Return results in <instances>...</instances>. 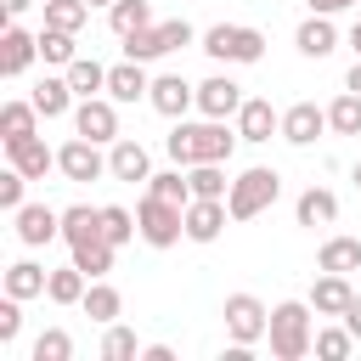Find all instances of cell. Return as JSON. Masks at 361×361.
I'll list each match as a JSON object with an SVG mask.
<instances>
[{
	"label": "cell",
	"mask_w": 361,
	"mask_h": 361,
	"mask_svg": "<svg viewBox=\"0 0 361 361\" xmlns=\"http://www.w3.org/2000/svg\"><path fill=\"white\" fill-rule=\"evenodd\" d=\"M237 130H226V118H203V124H175L169 135H164V152L180 164V169H192V164H226L231 152H237Z\"/></svg>",
	"instance_id": "obj_1"
},
{
	"label": "cell",
	"mask_w": 361,
	"mask_h": 361,
	"mask_svg": "<svg viewBox=\"0 0 361 361\" xmlns=\"http://www.w3.org/2000/svg\"><path fill=\"white\" fill-rule=\"evenodd\" d=\"M310 299H282V305H271V327H265V338H271V355L276 361H305L310 350H316V333H310Z\"/></svg>",
	"instance_id": "obj_2"
},
{
	"label": "cell",
	"mask_w": 361,
	"mask_h": 361,
	"mask_svg": "<svg viewBox=\"0 0 361 361\" xmlns=\"http://www.w3.org/2000/svg\"><path fill=\"white\" fill-rule=\"evenodd\" d=\"M276 197H282V175L265 169V164H254V169H243V175L231 180L226 209H231V220H254V214H265Z\"/></svg>",
	"instance_id": "obj_3"
},
{
	"label": "cell",
	"mask_w": 361,
	"mask_h": 361,
	"mask_svg": "<svg viewBox=\"0 0 361 361\" xmlns=\"http://www.w3.org/2000/svg\"><path fill=\"white\" fill-rule=\"evenodd\" d=\"M192 39H197L192 23H186V17H169V23H147V28L124 34V56H130V62H158V56L192 45Z\"/></svg>",
	"instance_id": "obj_4"
},
{
	"label": "cell",
	"mask_w": 361,
	"mask_h": 361,
	"mask_svg": "<svg viewBox=\"0 0 361 361\" xmlns=\"http://www.w3.org/2000/svg\"><path fill=\"white\" fill-rule=\"evenodd\" d=\"M203 51L214 62H259L265 56V34L248 28V23H214V28H203Z\"/></svg>",
	"instance_id": "obj_5"
},
{
	"label": "cell",
	"mask_w": 361,
	"mask_h": 361,
	"mask_svg": "<svg viewBox=\"0 0 361 361\" xmlns=\"http://www.w3.org/2000/svg\"><path fill=\"white\" fill-rule=\"evenodd\" d=\"M135 220H141V243L147 248H175L186 237V209L180 203H164V197H141L135 203Z\"/></svg>",
	"instance_id": "obj_6"
},
{
	"label": "cell",
	"mask_w": 361,
	"mask_h": 361,
	"mask_svg": "<svg viewBox=\"0 0 361 361\" xmlns=\"http://www.w3.org/2000/svg\"><path fill=\"white\" fill-rule=\"evenodd\" d=\"M220 316H226V333H231V344H248V350H254V344L265 338V327H271V310H265L254 293H231Z\"/></svg>",
	"instance_id": "obj_7"
},
{
	"label": "cell",
	"mask_w": 361,
	"mask_h": 361,
	"mask_svg": "<svg viewBox=\"0 0 361 361\" xmlns=\"http://www.w3.org/2000/svg\"><path fill=\"white\" fill-rule=\"evenodd\" d=\"M73 130L102 141V147H113L118 141V102L113 96H79L73 102Z\"/></svg>",
	"instance_id": "obj_8"
},
{
	"label": "cell",
	"mask_w": 361,
	"mask_h": 361,
	"mask_svg": "<svg viewBox=\"0 0 361 361\" xmlns=\"http://www.w3.org/2000/svg\"><path fill=\"white\" fill-rule=\"evenodd\" d=\"M56 169H62L68 180H102V175H107L102 141H90V135H73V141H62V147H56Z\"/></svg>",
	"instance_id": "obj_9"
},
{
	"label": "cell",
	"mask_w": 361,
	"mask_h": 361,
	"mask_svg": "<svg viewBox=\"0 0 361 361\" xmlns=\"http://www.w3.org/2000/svg\"><path fill=\"white\" fill-rule=\"evenodd\" d=\"M243 102H248V96H243V85H237L231 73H214V79L197 85V113H203V118H237Z\"/></svg>",
	"instance_id": "obj_10"
},
{
	"label": "cell",
	"mask_w": 361,
	"mask_h": 361,
	"mask_svg": "<svg viewBox=\"0 0 361 361\" xmlns=\"http://www.w3.org/2000/svg\"><path fill=\"white\" fill-rule=\"evenodd\" d=\"M147 102H152V113H164V118H186V107H197V85H186L180 73H158L152 90H147Z\"/></svg>",
	"instance_id": "obj_11"
},
{
	"label": "cell",
	"mask_w": 361,
	"mask_h": 361,
	"mask_svg": "<svg viewBox=\"0 0 361 361\" xmlns=\"http://www.w3.org/2000/svg\"><path fill=\"white\" fill-rule=\"evenodd\" d=\"M226 220H231L226 197H192L186 203V243H214L226 231Z\"/></svg>",
	"instance_id": "obj_12"
},
{
	"label": "cell",
	"mask_w": 361,
	"mask_h": 361,
	"mask_svg": "<svg viewBox=\"0 0 361 361\" xmlns=\"http://www.w3.org/2000/svg\"><path fill=\"white\" fill-rule=\"evenodd\" d=\"M322 130H327V107H316V102H293L282 113V141L288 147H316Z\"/></svg>",
	"instance_id": "obj_13"
},
{
	"label": "cell",
	"mask_w": 361,
	"mask_h": 361,
	"mask_svg": "<svg viewBox=\"0 0 361 361\" xmlns=\"http://www.w3.org/2000/svg\"><path fill=\"white\" fill-rule=\"evenodd\" d=\"M11 220H17V243H28V248H45L51 237H62V214L45 203H23Z\"/></svg>",
	"instance_id": "obj_14"
},
{
	"label": "cell",
	"mask_w": 361,
	"mask_h": 361,
	"mask_svg": "<svg viewBox=\"0 0 361 361\" xmlns=\"http://www.w3.org/2000/svg\"><path fill=\"white\" fill-rule=\"evenodd\" d=\"M293 45H299V56H310V62L333 56V51H338V28H333V17H327V11H310V17L299 23Z\"/></svg>",
	"instance_id": "obj_15"
},
{
	"label": "cell",
	"mask_w": 361,
	"mask_h": 361,
	"mask_svg": "<svg viewBox=\"0 0 361 361\" xmlns=\"http://www.w3.org/2000/svg\"><path fill=\"white\" fill-rule=\"evenodd\" d=\"M237 135H243V141H271V135H282V113H276L265 96H248V102L237 107Z\"/></svg>",
	"instance_id": "obj_16"
},
{
	"label": "cell",
	"mask_w": 361,
	"mask_h": 361,
	"mask_svg": "<svg viewBox=\"0 0 361 361\" xmlns=\"http://www.w3.org/2000/svg\"><path fill=\"white\" fill-rule=\"evenodd\" d=\"M107 175L113 180H152V158H147V147L141 141H130V135H118L113 141V152H107Z\"/></svg>",
	"instance_id": "obj_17"
},
{
	"label": "cell",
	"mask_w": 361,
	"mask_h": 361,
	"mask_svg": "<svg viewBox=\"0 0 361 361\" xmlns=\"http://www.w3.org/2000/svg\"><path fill=\"white\" fill-rule=\"evenodd\" d=\"M34 56H39V34H23L17 23H6V34H0V73L17 79V73H28Z\"/></svg>",
	"instance_id": "obj_18"
},
{
	"label": "cell",
	"mask_w": 361,
	"mask_h": 361,
	"mask_svg": "<svg viewBox=\"0 0 361 361\" xmlns=\"http://www.w3.org/2000/svg\"><path fill=\"white\" fill-rule=\"evenodd\" d=\"M350 299H355V288H350V276H338V271H322V276L310 282V310H316V316H344Z\"/></svg>",
	"instance_id": "obj_19"
},
{
	"label": "cell",
	"mask_w": 361,
	"mask_h": 361,
	"mask_svg": "<svg viewBox=\"0 0 361 361\" xmlns=\"http://www.w3.org/2000/svg\"><path fill=\"white\" fill-rule=\"evenodd\" d=\"M6 158L28 175V180H45L51 169H56V152L39 141V135H23V141H6Z\"/></svg>",
	"instance_id": "obj_20"
},
{
	"label": "cell",
	"mask_w": 361,
	"mask_h": 361,
	"mask_svg": "<svg viewBox=\"0 0 361 361\" xmlns=\"http://www.w3.org/2000/svg\"><path fill=\"white\" fill-rule=\"evenodd\" d=\"M152 90V79H147V62H118V68H107V96L113 102H141Z\"/></svg>",
	"instance_id": "obj_21"
},
{
	"label": "cell",
	"mask_w": 361,
	"mask_h": 361,
	"mask_svg": "<svg viewBox=\"0 0 361 361\" xmlns=\"http://www.w3.org/2000/svg\"><path fill=\"white\" fill-rule=\"evenodd\" d=\"M293 220H299V226H333V220H338V197H333L327 186H305L299 203H293Z\"/></svg>",
	"instance_id": "obj_22"
},
{
	"label": "cell",
	"mask_w": 361,
	"mask_h": 361,
	"mask_svg": "<svg viewBox=\"0 0 361 361\" xmlns=\"http://www.w3.org/2000/svg\"><path fill=\"white\" fill-rule=\"evenodd\" d=\"M79 310H85L90 322H102V327H107V322H118V310H124V293H118V288H113L107 276H96V282L85 288V299H79Z\"/></svg>",
	"instance_id": "obj_23"
},
{
	"label": "cell",
	"mask_w": 361,
	"mask_h": 361,
	"mask_svg": "<svg viewBox=\"0 0 361 361\" xmlns=\"http://www.w3.org/2000/svg\"><path fill=\"white\" fill-rule=\"evenodd\" d=\"M28 102L39 107V118H62V113H73V85H68V73H62V79H51V73H45V79L34 85V96H28Z\"/></svg>",
	"instance_id": "obj_24"
},
{
	"label": "cell",
	"mask_w": 361,
	"mask_h": 361,
	"mask_svg": "<svg viewBox=\"0 0 361 361\" xmlns=\"http://www.w3.org/2000/svg\"><path fill=\"white\" fill-rule=\"evenodd\" d=\"M316 271H338V276L361 271V237H327L316 254Z\"/></svg>",
	"instance_id": "obj_25"
},
{
	"label": "cell",
	"mask_w": 361,
	"mask_h": 361,
	"mask_svg": "<svg viewBox=\"0 0 361 361\" xmlns=\"http://www.w3.org/2000/svg\"><path fill=\"white\" fill-rule=\"evenodd\" d=\"M90 237H102V209H90V203L62 209V243L73 248V243H90Z\"/></svg>",
	"instance_id": "obj_26"
},
{
	"label": "cell",
	"mask_w": 361,
	"mask_h": 361,
	"mask_svg": "<svg viewBox=\"0 0 361 361\" xmlns=\"http://www.w3.org/2000/svg\"><path fill=\"white\" fill-rule=\"evenodd\" d=\"M85 288H90V276H85V271L68 259L62 271H51V282H45V299H51V305H79V299H85Z\"/></svg>",
	"instance_id": "obj_27"
},
{
	"label": "cell",
	"mask_w": 361,
	"mask_h": 361,
	"mask_svg": "<svg viewBox=\"0 0 361 361\" xmlns=\"http://www.w3.org/2000/svg\"><path fill=\"white\" fill-rule=\"evenodd\" d=\"M0 135H6V141L39 135V107H34V102H6V107H0Z\"/></svg>",
	"instance_id": "obj_28"
},
{
	"label": "cell",
	"mask_w": 361,
	"mask_h": 361,
	"mask_svg": "<svg viewBox=\"0 0 361 361\" xmlns=\"http://www.w3.org/2000/svg\"><path fill=\"white\" fill-rule=\"evenodd\" d=\"M113 254H118V248H113L107 237H90V243H73V265H79V271H85L90 282L113 271Z\"/></svg>",
	"instance_id": "obj_29"
},
{
	"label": "cell",
	"mask_w": 361,
	"mask_h": 361,
	"mask_svg": "<svg viewBox=\"0 0 361 361\" xmlns=\"http://www.w3.org/2000/svg\"><path fill=\"white\" fill-rule=\"evenodd\" d=\"M45 282H51V271H39L34 259L6 265V293H11V299H34V293H45Z\"/></svg>",
	"instance_id": "obj_30"
},
{
	"label": "cell",
	"mask_w": 361,
	"mask_h": 361,
	"mask_svg": "<svg viewBox=\"0 0 361 361\" xmlns=\"http://www.w3.org/2000/svg\"><path fill=\"white\" fill-rule=\"evenodd\" d=\"M68 85H73V96H102L107 90V68L96 56H73L68 62Z\"/></svg>",
	"instance_id": "obj_31"
},
{
	"label": "cell",
	"mask_w": 361,
	"mask_h": 361,
	"mask_svg": "<svg viewBox=\"0 0 361 361\" xmlns=\"http://www.w3.org/2000/svg\"><path fill=\"white\" fill-rule=\"evenodd\" d=\"M102 237H107L113 248H124L130 237H141V220H135L124 203H102Z\"/></svg>",
	"instance_id": "obj_32"
},
{
	"label": "cell",
	"mask_w": 361,
	"mask_h": 361,
	"mask_svg": "<svg viewBox=\"0 0 361 361\" xmlns=\"http://www.w3.org/2000/svg\"><path fill=\"white\" fill-rule=\"evenodd\" d=\"M147 23H152V6H147V0H113V6H107V28H113L118 39L135 34V28H147Z\"/></svg>",
	"instance_id": "obj_33"
},
{
	"label": "cell",
	"mask_w": 361,
	"mask_h": 361,
	"mask_svg": "<svg viewBox=\"0 0 361 361\" xmlns=\"http://www.w3.org/2000/svg\"><path fill=\"white\" fill-rule=\"evenodd\" d=\"M186 180H192V197H226V192H231L226 164H192V169H186Z\"/></svg>",
	"instance_id": "obj_34"
},
{
	"label": "cell",
	"mask_w": 361,
	"mask_h": 361,
	"mask_svg": "<svg viewBox=\"0 0 361 361\" xmlns=\"http://www.w3.org/2000/svg\"><path fill=\"white\" fill-rule=\"evenodd\" d=\"M90 17L85 0H45V28H62V34H79Z\"/></svg>",
	"instance_id": "obj_35"
},
{
	"label": "cell",
	"mask_w": 361,
	"mask_h": 361,
	"mask_svg": "<svg viewBox=\"0 0 361 361\" xmlns=\"http://www.w3.org/2000/svg\"><path fill=\"white\" fill-rule=\"evenodd\" d=\"M327 130H338V135H361V96H355V90L333 96V107H327Z\"/></svg>",
	"instance_id": "obj_36"
},
{
	"label": "cell",
	"mask_w": 361,
	"mask_h": 361,
	"mask_svg": "<svg viewBox=\"0 0 361 361\" xmlns=\"http://www.w3.org/2000/svg\"><path fill=\"white\" fill-rule=\"evenodd\" d=\"M147 192H152V197H164V203H180V209L192 203V180L180 175V164H175V169H164V175H152V180H147Z\"/></svg>",
	"instance_id": "obj_37"
},
{
	"label": "cell",
	"mask_w": 361,
	"mask_h": 361,
	"mask_svg": "<svg viewBox=\"0 0 361 361\" xmlns=\"http://www.w3.org/2000/svg\"><path fill=\"white\" fill-rule=\"evenodd\" d=\"M355 344H361V338H355V333H350L344 322H338V327H322V333H316V355H322V361H344V355H350Z\"/></svg>",
	"instance_id": "obj_38"
},
{
	"label": "cell",
	"mask_w": 361,
	"mask_h": 361,
	"mask_svg": "<svg viewBox=\"0 0 361 361\" xmlns=\"http://www.w3.org/2000/svg\"><path fill=\"white\" fill-rule=\"evenodd\" d=\"M28 355H34V361H73V338H68V327H45V333L34 338Z\"/></svg>",
	"instance_id": "obj_39"
},
{
	"label": "cell",
	"mask_w": 361,
	"mask_h": 361,
	"mask_svg": "<svg viewBox=\"0 0 361 361\" xmlns=\"http://www.w3.org/2000/svg\"><path fill=\"white\" fill-rule=\"evenodd\" d=\"M39 56L56 62V68H68V62L79 56V45H73V34H62V28H39Z\"/></svg>",
	"instance_id": "obj_40"
},
{
	"label": "cell",
	"mask_w": 361,
	"mask_h": 361,
	"mask_svg": "<svg viewBox=\"0 0 361 361\" xmlns=\"http://www.w3.org/2000/svg\"><path fill=\"white\" fill-rule=\"evenodd\" d=\"M130 355H141L135 333L118 327V322H107V333H102V361H130Z\"/></svg>",
	"instance_id": "obj_41"
},
{
	"label": "cell",
	"mask_w": 361,
	"mask_h": 361,
	"mask_svg": "<svg viewBox=\"0 0 361 361\" xmlns=\"http://www.w3.org/2000/svg\"><path fill=\"white\" fill-rule=\"evenodd\" d=\"M23 192H28V175L11 164V169L0 175V209H6V214H17V209H23Z\"/></svg>",
	"instance_id": "obj_42"
},
{
	"label": "cell",
	"mask_w": 361,
	"mask_h": 361,
	"mask_svg": "<svg viewBox=\"0 0 361 361\" xmlns=\"http://www.w3.org/2000/svg\"><path fill=\"white\" fill-rule=\"evenodd\" d=\"M17 333H23V299L6 293V299H0V344H11Z\"/></svg>",
	"instance_id": "obj_43"
},
{
	"label": "cell",
	"mask_w": 361,
	"mask_h": 361,
	"mask_svg": "<svg viewBox=\"0 0 361 361\" xmlns=\"http://www.w3.org/2000/svg\"><path fill=\"white\" fill-rule=\"evenodd\" d=\"M338 322H344V327H350V333H355V338H361V293H355V299H350V310H344V316H338Z\"/></svg>",
	"instance_id": "obj_44"
},
{
	"label": "cell",
	"mask_w": 361,
	"mask_h": 361,
	"mask_svg": "<svg viewBox=\"0 0 361 361\" xmlns=\"http://www.w3.org/2000/svg\"><path fill=\"white\" fill-rule=\"evenodd\" d=\"M141 361H175V350H169V344H147V350H141Z\"/></svg>",
	"instance_id": "obj_45"
},
{
	"label": "cell",
	"mask_w": 361,
	"mask_h": 361,
	"mask_svg": "<svg viewBox=\"0 0 361 361\" xmlns=\"http://www.w3.org/2000/svg\"><path fill=\"white\" fill-rule=\"evenodd\" d=\"M344 6H361V0H310V11H327V17L344 11Z\"/></svg>",
	"instance_id": "obj_46"
},
{
	"label": "cell",
	"mask_w": 361,
	"mask_h": 361,
	"mask_svg": "<svg viewBox=\"0 0 361 361\" xmlns=\"http://www.w3.org/2000/svg\"><path fill=\"white\" fill-rule=\"evenodd\" d=\"M28 6H34V0H0V11H6V17H23Z\"/></svg>",
	"instance_id": "obj_47"
},
{
	"label": "cell",
	"mask_w": 361,
	"mask_h": 361,
	"mask_svg": "<svg viewBox=\"0 0 361 361\" xmlns=\"http://www.w3.org/2000/svg\"><path fill=\"white\" fill-rule=\"evenodd\" d=\"M344 90H355V96H361V56H355V68L344 73Z\"/></svg>",
	"instance_id": "obj_48"
},
{
	"label": "cell",
	"mask_w": 361,
	"mask_h": 361,
	"mask_svg": "<svg viewBox=\"0 0 361 361\" xmlns=\"http://www.w3.org/2000/svg\"><path fill=\"white\" fill-rule=\"evenodd\" d=\"M350 51L361 56V17H355V28H350Z\"/></svg>",
	"instance_id": "obj_49"
},
{
	"label": "cell",
	"mask_w": 361,
	"mask_h": 361,
	"mask_svg": "<svg viewBox=\"0 0 361 361\" xmlns=\"http://www.w3.org/2000/svg\"><path fill=\"white\" fill-rule=\"evenodd\" d=\"M350 180H355V186H361V158H355V169H350Z\"/></svg>",
	"instance_id": "obj_50"
},
{
	"label": "cell",
	"mask_w": 361,
	"mask_h": 361,
	"mask_svg": "<svg viewBox=\"0 0 361 361\" xmlns=\"http://www.w3.org/2000/svg\"><path fill=\"white\" fill-rule=\"evenodd\" d=\"M85 6H113V0H85Z\"/></svg>",
	"instance_id": "obj_51"
}]
</instances>
